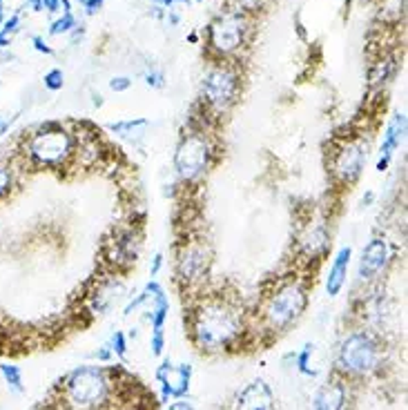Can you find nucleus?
Here are the masks:
<instances>
[{"label": "nucleus", "instance_id": "1a4fd4ad", "mask_svg": "<svg viewBox=\"0 0 408 410\" xmlns=\"http://www.w3.org/2000/svg\"><path fill=\"white\" fill-rule=\"evenodd\" d=\"M368 161V143L364 138H348L333 154V174L342 183H353Z\"/></svg>", "mask_w": 408, "mask_h": 410}, {"label": "nucleus", "instance_id": "39448f33", "mask_svg": "<svg viewBox=\"0 0 408 410\" xmlns=\"http://www.w3.org/2000/svg\"><path fill=\"white\" fill-rule=\"evenodd\" d=\"M210 158H212V145L205 132L185 134L181 141H178L176 152H174L176 174L181 176L183 181H196V178H201L207 172Z\"/></svg>", "mask_w": 408, "mask_h": 410}, {"label": "nucleus", "instance_id": "ddd939ff", "mask_svg": "<svg viewBox=\"0 0 408 410\" xmlns=\"http://www.w3.org/2000/svg\"><path fill=\"white\" fill-rule=\"evenodd\" d=\"M190 377H192V366L187 364L172 366L170 362H165L156 370V379L163 386V399L183 397L190 390Z\"/></svg>", "mask_w": 408, "mask_h": 410}, {"label": "nucleus", "instance_id": "aec40b11", "mask_svg": "<svg viewBox=\"0 0 408 410\" xmlns=\"http://www.w3.org/2000/svg\"><path fill=\"white\" fill-rule=\"evenodd\" d=\"M0 373H3L9 388L16 390V393H23V373H21V368L12 366V364H3V366H0Z\"/></svg>", "mask_w": 408, "mask_h": 410}, {"label": "nucleus", "instance_id": "c85d7f7f", "mask_svg": "<svg viewBox=\"0 0 408 410\" xmlns=\"http://www.w3.org/2000/svg\"><path fill=\"white\" fill-rule=\"evenodd\" d=\"M145 83L150 87H163V74L161 72H147L145 74Z\"/></svg>", "mask_w": 408, "mask_h": 410}, {"label": "nucleus", "instance_id": "7ed1b4c3", "mask_svg": "<svg viewBox=\"0 0 408 410\" xmlns=\"http://www.w3.org/2000/svg\"><path fill=\"white\" fill-rule=\"evenodd\" d=\"M308 304V290L299 279L279 283L263 304V322L270 330H286L304 315Z\"/></svg>", "mask_w": 408, "mask_h": 410}, {"label": "nucleus", "instance_id": "f704fd0d", "mask_svg": "<svg viewBox=\"0 0 408 410\" xmlns=\"http://www.w3.org/2000/svg\"><path fill=\"white\" fill-rule=\"evenodd\" d=\"M109 355H112V350H109V346H103V348H101V350H98V353H96V357L101 359V362H107V359H109Z\"/></svg>", "mask_w": 408, "mask_h": 410}, {"label": "nucleus", "instance_id": "72a5a7b5", "mask_svg": "<svg viewBox=\"0 0 408 410\" xmlns=\"http://www.w3.org/2000/svg\"><path fill=\"white\" fill-rule=\"evenodd\" d=\"M9 125H12V118H7V116H0V138H3V136L7 134Z\"/></svg>", "mask_w": 408, "mask_h": 410}, {"label": "nucleus", "instance_id": "0eeeda50", "mask_svg": "<svg viewBox=\"0 0 408 410\" xmlns=\"http://www.w3.org/2000/svg\"><path fill=\"white\" fill-rule=\"evenodd\" d=\"M239 89H241L239 76L234 69H230L228 65L212 67L210 72L203 76V83H201L203 101L212 109H216V112H228V109L237 103Z\"/></svg>", "mask_w": 408, "mask_h": 410}, {"label": "nucleus", "instance_id": "412c9836", "mask_svg": "<svg viewBox=\"0 0 408 410\" xmlns=\"http://www.w3.org/2000/svg\"><path fill=\"white\" fill-rule=\"evenodd\" d=\"M147 121L145 118H132V121H118V123H112L109 125V132H114L118 136H132L136 127H145Z\"/></svg>", "mask_w": 408, "mask_h": 410}, {"label": "nucleus", "instance_id": "a878e982", "mask_svg": "<svg viewBox=\"0 0 408 410\" xmlns=\"http://www.w3.org/2000/svg\"><path fill=\"white\" fill-rule=\"evenodd\" d=\"M12 183H14L12 172H9L7 167H0V198H3L9 189H12Z\"/></svg>", "mask_w": 408, "mask_h": 410}, {"label": "nucleus", "instance_id": "58836bf2", "mask_svg": "<svg viewBox=\"0 0 408 410\" xmlns=\"http://www.w3.org/2000/svg\"><path fill=\"white\" fill-rule=\"evenodd\" d=\"M0 14H3V0H0Z\"/></svg>", "mask_w": 408, "mask_h": 410}, {"label": "nucleus", "instance_id": "f03ea898", "mask_svg": "<svg viewBox=\"0 0 408 410\" xmlns=\"http://www.w3.org/2000/svg\"><path fill=\"white\" fill-rule=\"evenodd\" d=\"M76 152L74 134L58 123H45L27 136L25 156L34 165L58 167L67 163Z\"/></svg>", "mask_w": 408, "mask_h": 410}, {"label": "nucleus", "instance_id": "9b49d317", "mask_svg": "<svg viewBox=\"0 0 408 410\" xmlns=\"http://www.w3.org/2000/svg\"><path fill=\"white\" fill-rule=\"evenodd\" d=\"M388 261H391V248H388V243L384 239H371L362 252L360 279L362 281H373L375 277L384 272Z\"/></svg>", "mask_w": 408, "mask_h": 410}, {"label": "nucleus", "instance_id": "dca6fc26", "mask_svg": "<svg viewBox=\"0 0 408 410\" xmlns=\"http://www.w3.org/2000/svg\"><path fill=\"white\" fill-rule=\"evenodd\" d=\"M351 259H353L351 245H344L340 252L335 254L331 270H328V277H326V292L331 297H337L340 290L344 288L346 277H348V268H351Z\"/></svg>", "mask_w": 408, "mask_h": 410}, {"label": "nucleus", "instance_id": "20e7f679", "mask_svg": "<svg viewBox=\"0 0 408 410\" xmlns=\"http://www.w3.org/2000/svg\"><path fill=\"white\" fill-rule=\"evenodd\" d=\"M109 397V379L103 368L83 366L65 379V402L74 410H94Z\"/></svg>", "mask_w": 408, "mask_h": 410}, {"label": "nucleus", "instance_id": "cd10ccee", "mask_svg": "<svg viewBox=\"0 0 408 410\" xmlns=\"http://www.w3.org/2000/svg\"><path fill=\"white\" fill-rule=\"evenodd\" d=\"M109 87H112L114 92H125V89L132 87V81H129L127 76H116V78L109 81Z\"/></svg>", "mask_w": 408, "mask_h": 410}, {"label": "nucleus", "instance_id": "9d476101", "mask_svg": "<svg viewBox=\"0 0 408 410\" xmlns=\"http://www.w3.org/2000/svg\"><path fill=\"white\" fill-rule=\"evenodd\" d=\"M210 250L201 241H190L178 252L176 259V272L185 283H198L207 279L210 272Z\"/></svg>", "mask_w": 408, "mask_h": 410}, {"label": "nucleus", "instance_id": "5701e85b", "mask_svg": "<svg viewBox=\"0 0 408 410\" xmlns=\"http://www.w3.org/2000/svg\"><path fill=\"white\" fill-rule=\"evenodd\" d=\"M65 85V76L61 69H52V72H47L45 74V87L47 89H52V92H58Z\"/></svg>", "mask_w": 408, "mask_h": 410}, {"label": "nucleus", "instance_id": "4be33fe9", "mask_svg": "<svg viewBox=\"0 0 408 410\" xmlns=\"http://www.w3.org/2000/svg\"><path fill=\"white\" fill-rule=\"evenodd\" d=\"M313 346H304V350L299 355H297V368H299V373L313 377L315 375V368L310 366V359H313Z\"/></svg>", "mask_w": 408, "mask_h": 410}, {"label": "nucleus", "instance_id": "423d86ee", "mask_svg": "<svg viewBox=\"0 0 408 410\" xmlns=\"http://www.w3.org/2000/svg\"><path fill=\"white\" fill-rule=\"evenodd\" d=\"M380 344L368 333H353L340 348V366L346 375H371L380 368Z\"/></svg>", "mask_w": 408, "mask_h": 410}, {"label": "nucleus", "instance_id": "473e14b6", "mask_svg": "<svg viewBox=\"0 0 408 410\" xmlns=\"http://www.w3.org/2000/svg\"><path fill=\"white\" fill-rule=\"evenodd\" d=\"M61 3L63 0H43V9H47V12H58Z\"/></svg>", "mask_w": 408, "mask_h": 410}, {"label": "nucleus", "instance_id": "6e6552de", "mask_svg": "<svg viewBox=\"0 0 408 410\" xmlns=\"http://www.w3.org/2000/svg\"><path fill=\"white\" fill-rule=\"evenodd\" d=\"M248 23L241 12H225L210 25V47L219 56H230L243 47Z\"/></svg>", "mask_w": 408, "mask_h": 410}, {"label": "nucleus", "instance_id": "393cba45", "mask_svg": "<svg viewBox=\"0 0 408 410\" xmlns=\"http://www.w3.org/2000/svg\"><path fill=\"white\" fill-rule=\"evenodd\" d=\"M234 3L239 7V12L245 14V12H259L266 5V0H234Z\"/></svg>", "mask_w": 408, "mask_h": 410}, {"label": "nucleus", "instance_id": "7c9ffc66", "mask_svg": "<svg viewBox=\"0 0 408 410\" xmlns=\"http://www.w3.org/2000/svg\"><path fill=\"white\" fill-rule=\"evenodd\" d=\"M34 47L38 49V52H43V54H52V47H49L41 36H34Z\"/></svg>", "mask_w": 408, "mask_h": 410}, {"label": "nucleus", "instance_id": "f8f14e48", "mask_svg": "<svg viewBox=\"0 0 408 410\" xmlns=\"http://www.w3.org/2000/svg\"><path fill=\"white\" fill-rule=\"evenodd\" d=\"M138 250H141V241L134 230H125V232H116L112 241H107V259L116 268H129L136 263Z\"/></svg>", "mask_w": 408, "mask_h": 410}, {"label": "nucleus", "instance_id": "2f4dec72", "mask_svg": "<svg viewBox=\"0 0 408 410\" xmlns=\"http://www.w3.org/2000/svg\"><path fill=\"white\" fill-rule=\"evenodd\" d=\"M161 265H163V254H156V257H154V261H152V265H150V274H152V277H156V274H158V270H161Z\"/></svg>", "mask_w": 408, "mask_h": 410}, {"label": "nucleus", "instance_id": "e433bc0d", "mask_svg": "<svg viewBox=\"0 0 408 410\" xmlns=\"http://www.w3.org/2000/svg\"><path fill=\"white\" fill-rule=\"evenodd\" d=\"M29 7H32V12H41L43 9V0H27Z\"/></svg>", "mask_w": 408, "mask_h": 410}, {"label": "nucleus", "instance_id": "bb28decb", "mask_svg": "<svg viewBox=\"0 0 408 410\" xmlns=\"http://www.w3.org/2000/svg\"><path fill=\"white\" fill-rule=\"evenodd\" d=\"M18 23H21V18L18 16H12L9 21L3 23V27H0V38H5V41H9V36H12L16 29H18Z\"/></svg>", "mask_w": 408, "mask_h": 410}, {"label": "nucleus", "instance_id": "b1692460", "mask_svg": "<svg viewBox=\"0 0 408 410\" xmlns=\"http://www.w3.org/2000/svg\"><path fill=\"white\" fill-rule=\"evenodd\" d=\"M109 350H112V353H116L118 357H125L127 342H125V335L121 333V330H116V333L112 335V344H109Z\"/></svg>", "mask_w": 408, "mask_h": 410}, {"label": "nucleus", "instance_id": "c756f323", "mask_svg": "<svg viewBox=\"0 0 408 410\" xmlns=\"http://www.w3.org/2000/svg\"><path fill=\"white\" fill-rule=\"evenodd\" d=\"M78 3H81V5L85 7V12H87V14H96L98 9L103 7L105 0H78Z\"/></svg>", "mask_w": 408, "mask_h": 410}, {"label": "nucleus", "instance_id": "c9c22d12", "mask_svg": "<svg viewBox=\"0 0 408 410\" xmlns=\"http://www.w3.org/2000/svg\"><path fill=\"white\" fill-rule=\"evenodd\" d=\"M170 410H194V408H192V404H187V402H174L170 406Z\"/></svg>", "mask_w": 408, "mask_h": 410}, {"label": "nucleus", "instance_id": "6ab92c4d", "mask_svg": "<svg viewBox=\"0 0 408 410\" xmlns=\"http://www.w3.org/2000/svg\"><path fill=\"white\" fill-rule=\"evenodd\" d=\"M63 7H65L63 18H61V21H56L52 27H49V34H52V36L67 34V32H72V29L76 27V18H74L72 12H69V3H67V0H63Z\"/></svg>", "mask_w": 408, "mask_h": 410}, {"label": "nucleus", "instance_id": "2eb2a0df", "mask_svg": "<svg viewBox=\"0 0 408 410\" xmlns=\"http://www.w3.org/2000/svg\"><path fill=\"white\" fill-rule=\"evenodd\" d=\"M239 410H275V397L261 379L252 382L237 399Z\"/></svg>", "mask_w": 408, "mask_h": 410}, {"label": "nucleus", "instance_id": "4c0bfd02", "mask_svg": "<svg viewBox=\"0 0 408 410\" xmlns=\"http://www.w3.org/2000/svg\"><path fill=\"white\" fill-rule=\"evenodd\" d=\"M158 5H165V7H172L174 3H187V0H154Z\"/></svg>", "mask_w": 408, "mask_h": 410}, {"label": "nucleus", "instance_id": "f257e3e1", "mask_svg": "<svg viewBox=\"0 0 408 410\" xmlns=\"http://www.w3.org/2000/svg\"><path fill=\"white\" fill-rule=\"evenodd\" d=\"M241 313L225 299H205L192 313V339L198 348L207 350V353L230 348L241 337Z\"/></svg>", "mask_w": 408, "mask_h": 410}, {"label": "nucleus", "instance_id": "4468645a", "mask_svg": "<svg viewBox=\"0 0 408 410\" xmlns=\"http://www.w3.org/2000/svg\"><path fill=\"white\" fill-rule=\"evenodd\" d=\"M404 134H406V116L400 112V114H395L391 118V123H388V127H386L384 141H382V147H380V158H377V172H384V169L391 165L397 147H400L402 141H404Z\"/></svg>", "mask_w": 408, "mask_h": 410}, {"label": "nucleus", "instance_id": "a211bd4d", "mask_svg": "<svg viewBox=\"0 0 408 410\" xmlns=\"http://www.w3.org/2000/svg\"><path fill=\"white\" fill-rule=\"evenodd\" d=\"M121 283L118 281H107L103 283L101 288L96 290V292L92 295V299H89V304H92V310L94 313H103V310H107L109 306H112L114 299H118V292H121Z\"/></svg>", "mask_w": 408, "mask_h": 410}, {"label": "nucleus", "instance_id": "f3484780", "mask_svg": "<svg viewBox=\"0 0 408 410\" xmlns=\"http://www.w3.org/2000/svg\"><path fill=\"white\" fill-rule=\"evenodd\" d=\"M348 390L344 382H328L317 390L313 399V410H344Z\"/></svg>", "mask_w": 408, "mask_h": 410}]
</instances>
